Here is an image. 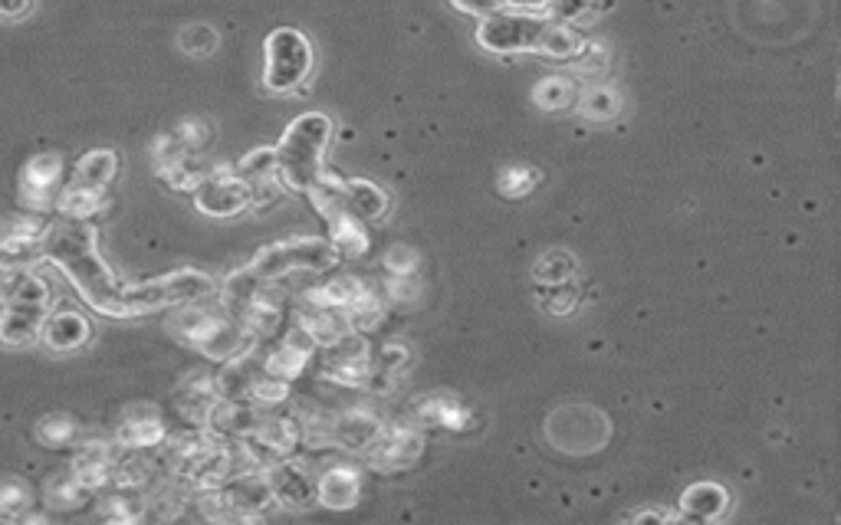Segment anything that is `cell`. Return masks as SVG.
<instances>
[{
	"mask_svg": "<svg viewBox=\"0 0 841 525\" xmlns=\"http://www.w3.org/2000/svg\"><path fill=\"white\" fill-rule=\"evenodd\" d=\"M316 361H319L322 381H329L336 388H362L366 391V381L372 374L375 351L366 332L349 329L342 339L316 351Z\"/></svg>",
	"mask_w": 841,
	"mask_h": 525,
	"instance_id": "cell-10",
	"label": "cell"
},
{
	"mask_svg": "<svg viewBox=\"0 0 841 525\" xmlns=\"http://www.w3.org/2000/svg\"><path fill=\"white\" fill-rule=\"evenodd\" d=\"M312 73V43L302 30L277 27L264 40V86L270 92H293Z\"/></svg>",
	"mask_w": 841,
	"mask_h": 525,
	"instance_id": "cell-9",
	"label": "cell"
},
{
	"mask_svg": "<svg viewBox=\"0 0 841 525\" xmlns=\"http://www.w3.org/2000/svg\"><path fill=\"white\" fill-rule=\"evenodd\" d=\"M230 312L237 316V322L247 329L254 342H270L277 339V332L289 316V296L286 289H280V282H264L247 302H240Z\"/></svg>",
	"mask_w": 841,
	"mask_h": 525,
	"instance_id": "cell-15",
	"label": "cell"
},
{
	"mask_svg": "<svg viewBox=\"0 0 841 525\" xmlns=\"http://www.w3.org/2000/svg\"><path fill=\"white\" fill-rule=\"evenodd\" d=\"M342 191H346V204L356 217H362L366 224L384 220L391 210V197L381 184H375L369 177H342Z\"/></svg>",
	"mask_w": 841,
	"mask_h": 525,
	"instance_id": "cell-29",
	"label": "cell"
},
{
	"mask_svg": "<svg viewBox=\"0 0 841 525\" xmlns=\"http://www.w3.org/2000/svg\"><path fill=\"white\" fill-rule=\"evenodd\" d=\"M119 175V155L109 148L86 152L63 184V194L57 200V210L70 220H93L105 207L109 184Z\"/></svg>",
	"mask_w": 841,
	"mask_h": 525,
	"instance_id": "cell-7",
	"label": "cell"
},
{
	"mask_svg": "<svg viewBox=\"0 0 841 525\" xmlns=\"http://www.w3.org/2000/svg\"><path fill=\"white\" fill-rule=\"evenodd\" d=\"M119 440H80L73 450L70 473L90 490V493H105L112 486V466L119 460Z\"/></svg>",
	"mask_w": 841,
	"mask_h": 525,
	"instance_id": "cell-18",
	"label": "cell"
},
{
	"mask_svg": "<svg viewBox=\"0 0 841 525\" xmlns=\"http://www.w3.org/2000/svg\"><path fill=\"white\" fill-rule=\"evenodd\" d=\"M588 7H592V0H550V10H553L556 23H572V20H578Z\"/></svg>",
	"mask_w": 841,
	"mask_h": 525,
	"instance_id": "cell-39",
	"label": "cell"
},
{
	"mask_svg": "<svg viewBox=\"0 0 841 525\" xmlns=\"http://www.w3.org/2000/svg\"><path fill=\"white\" fill-rule=\"evenodd\" d=\"M220 401L224 398L217 391V381L207 371L187 374L185 381L178 384V391H175V411H178V418L185 421L187 428H207V421H211V414Z\"/></svg>",
	"mask_w": 841,
	"mask_h": 525,
	"instance_id": "cell-23",
	"label": "cell"
},
{
	"mask_svg": "<svg viewBox=\"0 0 841 525\" xmlns=\"http://www.w3.org/2000/svg\"><path fill=\"white\" fill-rule=\"evenodd\" d=\"M30 506V490L23 480H0V519H10V516H20L23 509Z\"/></svg>",
	"mask_w": 841,
	"mask_h": 525,
	"instance_id": "cell-35",
	"label": "cell"
},
{
	"mask_svg": "<svg viewBox=\"0 0 841 525\" xmlns=\"http://www.w3.org/2000/svg\"><path fill=\"white\" fill-rule=\"evenodd\" d=\"M93 493L66 470V473H60L57 480H50V486H47V506L50 509H76V506H83L86 500H90Z\"/></svg>",
	"mask_w": 841,
	"mask_h": 525,
	"instance_id": "cell-33",
	"label": "cell"
},
{
	"mask_svg": "<svg viewBox=\"0 0 841 525\" xmlns=\"http://www.w3.org/2000/svg\"><path fill=\"white\" fill-rule=\"evenodd\" d=\"M191 194H194V207L207 217H237L247 207H254L250 181L240 172L214 168Z\"/></svg>",
	"mask_w": 841,
	"mask_h": 525,
	"instance_id": "cell-13",
	"label": "cell"
},
{
	"mask_svg": "<svg viewBox=\"0 0 841 525\" xmlns=\"http://www.w3.org/2000/svg\"><path fill=\"white\" fill-rule=\"evenodd\" d=\"M585 112H588V115H612V112H615L612 95H605V92H592V95H585Z\"/></svg>",
	"mask_w": 841,
	"mask_h": 525,
	"instance_id": "cell-43",
	"label": "cell"
},
{
	"mask_svg": "<svg viewBox=\"0 0 841 525\" xmlns=\"http://www.w3.org/2000/svg\"><path fill=\"white\" fill-rule=\"evenodd\" d=\"M536 99L546 105V109H560L568 102V86H562L560 80H553V83H546V86L536 89Z\"/></svg>",
	"mask_w": 841,
	"mask_h": 525,
	"instance_id": "cell-41",
	"label": "cell"
},
{
	"mask_svg": "<svg viewBox=\"0 0 841 525\" xmlns=\"http://www.w3.org/2000/svg\"><path fill=\"white\" fill-rule=\"evenodd\" d=\"M30 10V0H0V17H23Z\"/></svg>",
	"mask_w": 841,
	"mask_h": 525,
	"instance_id": "cell-44",
	"label": "cell"
},
{
	"mask_svg": "<svg viewBox=\"0 0 841 525\" xmlns=\"http://www.w3.org/2000/svg\"><path fill=\"white\" fill-rule=\"evenodd\" d=\"M43 237L47 224L43 220H17L0 230V269L23 272L33 269V262L43 260Z\"/></svg>",
	"mask_w": 841,
	"mask_h": 525,
	"instance_id": "cell-20",
	"label": "cell"
},
{
	"mask_svg": "<svg viewBox=\"0 0 841 525\" xmlns=\"http://www.w3.org/2000/svg\"><path fill=\"white\" fill-rule=\"evenodd\" d=\"M411 418L418 428H444V431H468L470 428L468 408L451 394H434V398L418 401Z\"/></svg>",
	"mask_w": 841,
	"mask_h": 525,
	"instance_id": "cell-28",
	"label": "cell"
},
{
	"mask_svg": "<svg viewBox=\"0 0 841 525\" xmlns=\"http://www.w3.org/2000/svg\"><path fill=\"white\" fill-rule=\"evenodd\" d=\"M451 7L454 10H461V13H470V17H493V13H500L506 3L503 0H451Z\"/></svg>",
	"mask_w": 841,
	"mask_h": 525,
	"instance_id": "cell-40",
	"label": "cell"
},
{
	"mask_svg": "<svg viewBox=\"0 0 841 525\" xmlns=\"http://www.w3.org/2000/svg\"><path fill=\"white\" fill-rule=\"evenodd\" d=\"M302 302L342 312L349 319V326L356 332H366V336L381 329V322L388 316L384 292H378L372 282H366L362 276H332L326 282H316L302 292Z\"/></svg>",
	"mask_w": 841,
	"mask_h": 525,
	"instance_id": "cell-6",
	"label": "cell"
},
{
	"mask_svg": "<svg viewBox=\"0 0 841 525\" xmlns=\"http://www.w3.org/2000/svg\"><path fill=\"white\" fill-rule=\"evenodd\" d=\"M267 476H270V486H274L280 506L286 509H309L312 503H319V473L306 460H299L296 453L277 460L267 470Z\"/></svg>",
	"mask_w": 841,
	"mask_h": 525,
	"instance_id": "cell-16",
	"label": "cell"
},
{
	"mask_svg": "<svg viewBox=\"0 0 841 525\" xmlns=\"http://www.w3.org/2000/svg\"><path fill=\"white\" fill-rule=\"evenodd\" d=\"M424 453V434L414 421H394L384 424L381 437L366 453V463L375 473H404L411 470Z\"/></svg>",
	"mask_w": 841,
	"mask_h": 525,
	"instance_id": "cell-14",
	"label": "cell"
},
{
	"mask_svg": "<svg viewBox=\"0 0 841 525\" xmlns=\"http://www.w3.org/2000/svg\"><path fill=\"white\" fill-rule=\"evenodd\" d=\"M510 7H523V10H540V7H550V0H503Z\"/></svg>",
	"mask_w": 841,
	"mask_h": 525,
	"instance_id": "cell-45",
	"label": "cell"
},
{
	"mask_svg": "<svg viewBox=\"0 0 841 525\" xmlns=\"http://www.w3.org/2000/svg\"><path fill=\"white\" fill-rule=\"evenodd\" d=\"M217 289L220 286L201 269H175V272L155 276L148 282H125L122 312H125V319H139V316H152V312H165V309L214 299Z\"/></svg>",
	"mask_w": 841,
	"mask_h": 525,
	"instance_id": "cell-4",
	"label": "cell"
},
{
	"mask_svg": "<svg viewBox=\"0 0 841 525\" xmlns=\"http://www.w3.org/2000/svg\"><path fill=\"white\" fill-rule=\"evenodd\" d=\"M178 47L187 56H211L217 50V30L211 23H187L178 33Z\"/></svg>",
	"mask_w": 841,
	"mask_h": 525,
	"instance_id": "cell-34",
	"label": "cell"
},
{
	"mask_svg": "<svg viewBox=\"0 0 841 525\" xmlns=\"http://www.w3.org/2000/svg\"><path fill=\"white\" fill-rule=\"evenodd\" d=\"M316 339L299 326V322H293L289 329H286V336H283L280 342H267V371L274 374V378H280V381H299L302 374H306V368L316 361Z\"/></svg>",
	"mask_w": 841,
	"mask_h": 525,
	"instance_id": "cell-17",
	"label": "cell"
},
{
	"mask_svg": "<svg viewBox=\"0 0 841 525\" xmlns=\"http://www.w3.org/2000/svg\"><path fill=\"white\" fill-rule=\"evenodd\" d=\"M37 440L47 446V450H66V446H76L80 440V428L70 414H47L37 421Z\"/></svg>",
	"mask_w": 841,
	"mask_h": 525,
	"instance_id": "cell-31",
	"label": "cell"
},
{
	"mask_svg": "<svg viewBox=\"0 0 841 525\" xmlns=\"http://www.w3.org/2000/svg\"><path fill=\"white\" fill-rule=\"evenodd\" d=\"M175 138L185 145L187 152H201V148H204V142L211 138L207 122H204V119H185V122L175 128Z\"/></svg>",
	"mask_w": 841,
	"mask_h": 525,
	"instance_id": "cell-38",
	"label": "cell"
},
{
	"mask_svg": "<svg viewBox=\"0 0 841 525\" xmlns=\"http://www.w3.org/2000/svg\"><path fill=\"white\" fill-rule=\"evenodd\" d=\"M578 47L582 43H578L575 30L565 27V23H546L540 40H536V53H543L550 60H572L578 53Z\"/></svg>",
	"mask_w": 841,
	"mask_h": 525,
	"instance_id": "cell-32",
	"label": "cell"
},
{
	"mask_svg": "<svg viewBox=\"0 0 841 525\" xmlns=\"http://www.w3.org/2000/svg\"><path fill=\"white\" fill-rule=\"evenodd\" d=\"M339 254L322 237H286L277 244H267L247 262L257 279L264 282H283L299 272H329L339 266Z\"/></svg>",
	"mask_w": 841,
	"mask_h": 525,
	"instance_id": "cell-8",
	"label": "cell"
},
{
	"mask_svg": "<svg viewBox=\"0 0 841 525\" xmlns=\"http://www.w3.org/2000/svg\"><path fill=\"white\" fill-rule=\"evenodd\" d=\"M66 184V165L60 155L43 152L33 155L23 168H20V181H17V200L23 210L30 214H47L57 207L60 194Z\"/></svg>",
	"mask_w": 841,
	"mask_h": 525,
	"instance_id": "cell-11",
	"label": "cell"
},
{
	"mask_svg": "<svg viewBox=\"0 0 841 525\" xmlns=\"http://www.w3.org/2000/svg\"><path fill=\"white\" fill-rule=\"evenodd\" d=\"M296 322L316 339L319 349L332 346L336 339H342L352 329L342 312H332V309H322V306H312V302H302V299H299V309H296Z\"/></svg>",
	"mask_w": 841,
	"mask_h": 525,
	"instance_id": "cell-30",
	"label": "cell"
},
{
	"mask_svg": "<svg viewBox=\"0 0 841 525\" xmlns=\"http://www.w3.org/2000/svg\"><path fill=\"white\" fill-rule=\"evenodd\" d=\"M50 282L37 269H23L13 279V289L0 302V346L27 349L40 339L50 316Z\"/></svg>",
	"mask_w": 841,
	"mask_h": 525,
	"instance_id": "cell-5",
	"label": "cell"
},
{
	"mask_svg": "<svg viewBox=\"0 0 841 525\" xmlns=\"http://www.w3.org/2000/svg\"><path fill=\"white\" fill-rule=\"evenodd\" d=\"M530 181H533V172H506L500 177V191L503 194H523V191L533 187Z\"/></svg>",
	"mask_w": 841,
	"mask_h": 525,
	"instance_id": "cell-42",
	"label": "cell"
},
{
	"mask_svg": "<svg viewBox=\"0 0 841 525\" xmlns=\"http://www.w3.org/2000/svg\"><path fill=\"white\" fill-rule=\"evenodd\" d=\"M381 292L394 306H414L421 299V282H418V276H384Z\"/></svg>",
	"mask_w": 841,
	"mask_h": 525,
	"instance_id": "cell-36",
	"label": "cell"
},
{
	"mask_svg": "<svg viewBox=\"0 0 841 525\" xmlns=\"http://www.w3.org/2000/svg\"><path fill=\"white\" fill-rule=\"evenodd\" d=\"M546 20L530 17V13H513L500 10L493 17H483L476 27V43L490 53H520V50H536V40L543 33Z\"/></svg>",
	"mask_w": 841,
	"mask_h": 525,
	"instance_id": "cell-12",
	"label": "cell"
},
{
	"mask_svg": "<svg viewBox=\"0 0 841 525\" xmlns=\"http://www.w3.org/2000/svg\"><path fill=\"white\" fill-rule=\"evenodd\" d=\"M237 172L250 181L254 207H270V204H277L283 194H286V181H283L277 148H254L250 155H244V162L237 165Z\"/></svg>",
	"mask_w": 841,
	"mask_h": 525,
	"instance_id": "cell-22",
	"label": "cell"
},
{
	"mask_svg": "<svg viewBox=\"0 0 841 525\" xmlns=\"http://www.w3.org/2000/svg\"><path fill=\"white\" fill-rule=\"evenodd\" d=\"M207 302L211 299L178 306V312L168 322V332L182 346L197 351L201 358H207L214 364H224V361H230L234 354L247 349L254 339L247 336V329L237 322V316L224 302L220 306H207Z\"/></svg>",
	"mask_w": 841,
	"mask_h": 525,
	"instance_id": "cell-2",
	"label": "cell"
},
{
	"mask_svg": "<svg viewBox=\"0 0 841 525\" xmlns=\"http://www.w3.org/2000/svg\"><path fill=\"white\" fill-rule=\"evenodd\" d=\"M90 336H93L90 319H86L83 312L66 309V306H63V309H53V312L47 316L43 332H40V342H43L50 351L66 354V351L83 349V346L90 342Z\"/></svg>",
	"mask_w": 841,
	"mask_h": 525,
	"instance_id": "cell-27",
	"label": "cell"
},
{
	"mask_svg": "<svg viewBox=\"0 0 841 525\" xmlns=\"http://www.w3.org/2000/svg\"><path fill=\"white\" fill-rule=\"evenodd\" d=\"M332 135H336V125L322 112H302L299 119L289 122V128L283 132L277 145L286 191L309 194L319 184V177L326 172L322 158L332 145Z\"/></svg>",
	"mask_w": 841,
	"mask_h": 525,
	"instance_id": "cell-3",
	"label": "cell"
},
{
	"mask_svg": "<svg viewBox=\"0 0 841 525\" xmlns=\"http://www.w3.org/2000/svg\"><path fill=\"white\" fill-rule=\"evenodd\" d=\"M418 269H421V257L408 244H394L384 254V276H418Z\"/></svg>",
	"mask_w": 841,
	"mask_h": 525,
	"instance_id": "cell-37",
	"label": "cell"
},
{
	"mask_svg": "<svg viewBox=\"0 0 841 525\" xmlns=\"http://www.w3.org/2000/svg\"><path fill=\"white\" fill-rule=\"evenodd\" d=\"M381 431H384V421H381L375 411H369V408L339 411V414H332L329 446H336V450H342V453L366 456L375 443H378Z\"/></svg>",
	"mask_w": 841,
	"mask_h": 525,
	"instance_id": "cell-19",
	"label": "cell"
},
{
	"mask_svg": "<svg viewBox=\"0 0 841 525\" xmlns=\"http://www.w3.org/2000/svg\"><path fill=\"white\" fill-rule=\"evenodd\" d=\"M267 411L270 408H257V404H244V401H220L207 421V431L230 440V443H244L260 431Z\"/></svg>",
	"mask_w": 841,
	"mask_h": 525,
	"instance_id": "cell-26",
	"label": "cell"
},
{
	"mask_svg": "<svg viewBox=\"0 0 841 525\" xmlns=\"http://www.w3.org/2000/svg\"><path fill=\"white\" fill-rule=\"evenodd\" d=\"M168 424L165 414L155 404H132L122 411L119 424H115V440L119 446L129 450H158L168 440Z\"/></svg>",
	"mask_w": 841,
	"mask_h": 525,
	"instance_id": "cell-21",
	"label": "cell"
},
{
	"mask_svg": "<svg viewBox=\"0 0 841 525\" xmlns=\"http://www.w3.org/2000/svg\"><path fill=\"white\" fill-rule=\"evenodd\" d=\"M43 260H50L80 292V299L109 319H125L122 312V292L125 282L112 272L99 250V230L93 220H57L47 224L43 237Z\"/></svg>",
	"mask_w": 841,
	"mask_h": 525,
	"instance_id": "cell-1",
	"label": "cell"
},
{
	"mask_svg": "<svg viewBox=\"0 0 841 525\" xmlns=\"http://www.w3.org/2000/svg\"><path fill=\"white\" fill-rule=\"evenodd\" d=\"M411 361H414V351L408 349L404 342H398V339L384 342L381 351H375L372 374L366 381V391L375 394V398H391L401 388V381L408 378Z\"/></svg>",
	"mask_w": 841,
	"mask_h": 525,
	"instance_id": "cell-25",
	"label": "cell"
},
{
	"mask_svg": "<svg viewBox=\"0 0 841 525\" xmlns=\"http://www.w3.org/2000/svg\"><path fill=\"white\" fill-rule=\"evenodd\" d=\"M362 500V473L352 463H329L319 470V503L332 513H349Z\"/></svg>",
	"mask_w": 841,
	"mask_h": 525,
	"instance_id": "cell-24",
	"label": "cell"
}]
</instances>
